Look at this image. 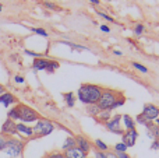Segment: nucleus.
Returning <instances> with one entry per match:
<instances>
[{"instance_id":"9","label":"nucleus","mask_w":159,"mask_h":158,"mask_svg":"<svg viewBox=\"0 0 159 158\" xmlns=\"http://www.w3.org/2000/svg\"><path fill=\"white\" fill-rule=\"evenodd\" d=\"M138 139V132L137 129H131V130H126L121 134V143L127 146V147H134Z\"/></svg>"},{"instance_id":"31","label":"nucleus","mask_w":159,"mask_h":158,"mask_svg":"<svg viewBox=\"0 0 159 158\" xmlns=\"http://www.w3.org/2000/svg\"><path fill=\"white\" fill-rule=\"evenodd\" d=\"M143 31H144V25H143V24H137V25H135V28H134V34H135V36H141Z\"/></svg>"},{"instance_id":"10","label":"nucleus","mask_w":159,"mask_h":158,"mask_svg":"<svg viewBox=\"0 0 159 158\" xmlns=\"http://www.w3.org/2000/svg\"><path fill=\"white\" fill-rule=\"evenodd\" d=\"M75 137V147H78L81 151H84V153H89L91 150H92V144H91V142L87 139L85 136H82V134H77Z\"/></svg>"},{"instance_id":"17","label":"nucleus","mask_w":159,"mask_h":158,"mask_svg":"<svg viewBox=\"0 0 159 158\" xmlns=\"http://www.w3.org/2000/svg\"><path fill=\"white\" fill-rule=\"evenodd\" d=\"M7 118H8V119H11V120H14V122L20 120V105H18V104H17L16 106H13V108L8 109Z\"/></svg>"},{"instance_id":"27","label":"nucleus","mask_w":159,"mask_h":158,"mask_svg":"<svg viewBox=\"0 0 159 158\" xmlns=\"http://www.w3.org/2000/svg\"><path fill=\"white\" fill-rule=\"evenodd\" d=\"M131 66L134 67V69H137L138 72H141V73H148V69H147L144 64H141V63H138V62H133L131 63Z\"/></svg>"},{"instance_id":"11","label":"nucleus","mask_w":159,"mask_h":158,"mask_svg":"<svg viewBox=\"0 0 159 158\" xmlns=\"http://www.w3.org/2000/svg\"><path fill=\"white\" fill-rule=\"evenodd\" d=\"M17 134H20L22 139H34V129L25 123L20 122L17 123Z\"/></svg>"},{"instance_id":"22","label":"nucleus","mask_w":159,"mask_h":158,"mask_svg":"<svg viewBox=\"0 0 159 158\" xmlns=\"http://www.w3.org/2000/svg\"><path fill=\"white\" fill-rule=\"evenodd\" d=\"M93 144H95V150H98V151H102V153H107L109 151V146L105 142H102L101 139H96L93 142Z\"/></svg>"},{"instance_id":"44","label":"nucleus","mask_w":159,"mask_h":158,"mask_svg":"<svg viewBox=\"0 0 159 158\" xmlns=\"http://www.w3.org/2000/svg\"><path fill=\"white\" fill-rule=\"evenodd\" d=\"M2 10H3V6H2V4H0V11H2Z\"/></svg>"},{"instance_id":"43","label":"nucleus","mask_w":159,"mask_h":158,"mask_svg":"<svg viewBox=\"0 0 159 158\" xmlns=\"http://www.w3.org/2000/svg\"><path fill=\"white\" fill-rule=\"evenodd\" d=\"M154 123H155V125H157V126H159V118H157V119L154 120Z\"/></svg>"},{"instance_id":"35","label":"nucleus","mask_w":159,"mask_h":158,"mask_svg":"<svg viewBox=\"0 0 159 158\" xmlns=\"http://www.w3.org/2000/svg\"><path fill=\"white\" fill-rule=\"evenodd\" d=\"M14 83H17V84H24V83H25V78L22 77V76L17 74L16 77H14Z\"/></svg>"},{"instance_id":"19","label":"nucleus","mask_w":159,"mask_h":158,"mask_svg":"<svg viewBox=\"0 0 159 158\" xmlns=\"http://www.w3.org/2000/svg\"><path fill=\"white\" fill-rule=\"evenodd\" d=\"M63 98H64V102L69 108H73L75 105V94L74 92H64L63 94Z\"/></svg>"},{"instance_id":"30","label":"nucleus","mask_w":159,"mask_h":158,"mask_svg":"<svg viewBox=\"0 0 159 158\" xmlns=\"http://www.w3.org/2000/svg\"><path fill=\"white\" fill-rule=\"evenodd\" d=\"M134 120H135V123H138V125H143V126H145L147 123H148V120H147L141 114H140V115H137V118H135Z\"/></svg>"},{"instance_id":"23","label":"nucleus","mask_w":159,"mask_h":158,"mask_svg":"<svg viewBox=\"0 0 159 158\" xmlns=\"http://www.w3.org/2000/svg\"><path fill=\"white\" fill-rule=\"evenodd\" d=\"M59 44H61V45H67V46H70V48H73L74 50H89L87 46H82V45H77V44H73V42H69V41H59Z\"/></svg>"},{"instance_id":"42","label":"nucleus","mask_w":159,"mask_h":158,"mask_svg":"<svg viewBox=\"0 0 159 158\" xmlns=\"http://www.w3.org/2000/svg\"><path fill=\"white\" fill-rule=\"evenodd\" d=\"M91 3H92V4H95V6H98L99 4V0H89Z\"/></svg>"},{"instance_id":"41","label":"nucleus","mask_w":159,"mask_h":158,"mask_svg":"<svg viewBox=\"0 0 159 158\" xmlns=\"http://www.w3.org/2000/svg\"><path fill=\"white\" fill-rule=\"evenodd\" d=\"M113 53H115V55H117V56H121V55H123V53H121L120 50H116V49L113 50Z\"/></svg>"},{"instance_id":"6","label":"nucleus","mask_w":159,"mask_h":158,"mask_svg":"<svg viewBox=\"0 0 159 158\" xmlns=\"http://www.w3.org/2000/svg\"><path fill=\"white\" fill-rule=\"evenodd\" d=\"M105 128H106L107 132H110V133H113V134H119V136H121V134L126 132L123 125H121V115H115V116H112L110 120H107V122L105 123Z\"/></svg>"},{"instance_id":"4","label":"nucleus","mask_w":159,"mask_h":158,"mask_svg":"<svg viewBox=\"0 0 159 158\" xmlns=\"http://www.w3.org/2000/svg\"><path fill=\"white\" fill-rule=\"evenodd\" d=\"M24 147L25 143L20 139H14V137H8L7 139V144L3 153L6 154L8 158H20L24 153Z\"/></svg>"},{"instance_id":"8","label":"nucleus","mask_w":159,"mask_h":158,"mask_svg":"<svg viewBox=\"0 0 159 158\" xmlns=\"http://www.w3.org/2000/svg\"><path fill=\"white\" fill-rule=\"evenodd\" d=\"M0 133L7 136V137H14L17 134V123L7 118V119L3 122L2 129H0Z\"/></svg>"},{"instance_id":"1","label":"nucleus","mask_w":159,"mask_h":158,"mask_svg":"<svg viewBox=\"0 0 159 158\" xmlns=\"http://www.w3.org/2000/svg\"><path fill=\"white\" fill-rule=\"evenodd\" d=\"M102 90L103 88L96 84H81L77 91V98L84 105H93V104H98Z\"/></svg>"},{"instance_id":"33","label":"nucleus","mask_w":159,"mask_h":158,"mask_svg":"<svg viewBox=\"0 0 159 158\" xmlns=\"http://www.w3.org/2000/svg\"><path fill=\"white\" fill-rule=\"evenodd\" d=\"M98 14L102 17V18L107 20V21H110V22H115V18H113V17H110V16H107L106 13H102V11H98Z\"/></svg>"},{"instance_id":"36","label":"nucleus","mask_w":159,"mask_h":158,"mask_svg":"<svg viewBox=\"0 0 159 158\" xmlns=\"http://www.w3.org/2000/svg\"><path fill=\"white\" fill-rule=\"evenodd\" d=\"M43 6H45L46 8H50V10H59L57 6H55L53 3H49V2H45V3H43Z\"/></svg>"},{"instance_id":"5","label":"nucleus","mask_w":159,"mask_h":158,"mask_svg":"<svg viewBox=\"0 0 159 158\" xmlns=\"http://www.w3.org/2000/svg\"><path fill=\"white\" fill-rule=\"evenodd\" d=\"M18 105H20V122L27 125V123H35L41 119V115L31 106L25 105V104H18Z\"/></svg>"},{"instance_id":"28","label":"nucleus","mask_w":159,"mask_h":158,"mask_svg":"<svg viewBox=\"0 0 159 158\" xmlns=\"http://www.w3.org/2000/svg\"><path fill=\"white\" fill-rule=\"evenodd\" d=\"M7 139H8L7 136H4V134L0 133V153H2V151H4L6 144H7Z\"/></svg>"},{"instance_id":"7","label":"nucleus","mask_w":159,"mask_h":158,"mask_svg":"<svg viewBox=\"0 0 159 158\" xmlns=\"http://www.w3.org/2000/svg\"><path fill=\"white\" fill-rule=\"evenodd\" d=\"M141 115H143L148 122H154L157 118H159V108L157 105H154V104H145Z\"/></svg>"},{"instance_id":"3","label":"nucleus","mask_w":159,"mask_h":158,"mask_svg":"<svg viewBox=\"0 0 159 158\" xmlns=\"http://www.w3.org/2000/svg\"><path fill=\"white\" fill-rule=\"evenodd\" d=\"M56 125L52 120L46 119V118H41L38 122L34 125V139H41V137H46L53 133Z\"/></svg>"},{"instance_id":"34","label":"nucleus","mask_w":159,"mask_h":158,"mask_svg":"<svg viewBox=\"0 0 159 158\" xmlns=\"http://www.w3.org/2000/svg\"><path fill=\"white\" fill-rule=\"evenodd\" d=\"M93 156H95V158H109L106 153H102V151H98V150L93 151Z\"/></svg>"},{"instance_id":"18","label":"nucleus","mask_w":159,"mask_h":158,"mask_svg":"<svg viewBox=\"0 0 159 158\" xmlns=\"http://www.w3.org/2000/svg\"><path fill=\"white\" fill-rule=\"evenodd\" d=\"M110 118H112V112H110V111H101V112H99V115L95 118V119L98 120L99 123L105 125L107 120H110Z\"/></svg>"},{"instance_id":"26","label":"nucleus","mask_w":159,"mask_h":158,"mask_svg":"<svg viewBox=\"0 0 159 158\" xmlns=\"http://www.w3.org/2000/svg\"><path fill=\"white\" fill-rule=\"evenodd\" d=\"M43 158H66L63 154V151H52V153H48Z\"/></svg>"},{"instance_id":"37","label":"nucleus","mask_w":159,"mask_h":158,"mask_svg":"<svg viewBox=\"0 0 159 158\" xmlns=\"http://www.w3.org/2000/svg\"><path fill=\"white\" fill-rule=\"evenodd\" d=\"M151 150H159V140H152Z\"/></svg>"},{"instance_id":"29","label":"nucleus","mask_w":159,"mask_h":158,"mask_svg":"<svg viewBox=\"0 0 159 158\" xmlns=\"http://www.w3.org/2000/svg\"><path fill=\"white\" fill-rule=\"evenodd\" d=\"M30 30L32 31V32H35V34H38V35H42V36H45L46 38L48 36V32L43 30V28H35V27H30Z\"/></svg>"},{"instance_id":"21","label":"nucleus","mask_w":159,"mask_h":158,"mask_svg":"<svg viewBox=\"0 0 159 158\" xmlns=\"http://www.w3.org/2000/svg\"><path fill=\"white\" fill-rule=\"evenodd\" d=\"M85 111H87L88 115L96 118L99 115V112H101V109H99V106L96 104H93V105H85Z\"/></svg>"},{"instance_id":"20","label":"nucleus","mask_w":159,"mask_h":158,"mask_svg":"<svg viewBox=\"0 0 159 158\" xmlns=\"http://www.w3.org/2000/svg\"><path fill=\"white\" fill-rule=\"evenodd\" d=\"M75 147V137L74 136H69L66 137V140H64L63 146H61V150L66 151V150H70V148Z\"/></svg>"},{"instance_id":"12","label":"nucleus","mask_w":159,"mask_h":158,"mask_svg":"<svg viewBox=\"0 0 159 158\" xmlns=\"http://www.w3.org/2000/svg\"><path fill=\"white\" fill-rule=\"evenodd\" d=\"M49 63H50V59H48V58H36L32 62V69L35 72H43V70L46 72Z\"/></svg>"},{"instance_id":"40","label":"nucleus","mask_w":159,"mask_h":158,"mask_svg":"<svg viewBox=\"0 0 159 158\" xmlns=\"http://www.w3.org/2000/svg\"><path fill=\"white\" fill-rule=\"evenodd\" d=\"M3 92H6V88H4V86H3V84L0 83V95H2Z\"/></svg>"},{"instance_id":"14","label":"nucleus","mask_w":159,"mask_h":158,"mask_svg":"<svg viewBox=\"0 0 159 158\" xmlns=\"http://www.w3.org/2000/svg\"><path fill=\"white\" fill-rule=\"evenodd\" d=\"M63 154L66 158H88V154L81 151L78 147H73V148H70V150L63 151Z\"/></svg>"},{"instance_id":"25","label":"nucleus","mask_w":159,"mask_h":158,"mask_svg":"<svg viewBox=\"0 0 159 158\" xmlns=\"http://www.w3.org/2000/svg\"><path fill=\"white\" fill-rule=\"evenodd\" d=\"M127 146L124 144V143H117V144H115V147H113V151L115 153H127Z\"/></svg>"},{"instance_id":"38","label":"nucleus","mask_w":159,"mask_h":158,"mask_svg":"<svg viewBox=\"0 0 159 158\" xmlns=\"http://www.w3.org/2000/svg\"><path fill=\"white\" fill-rule=\"evenodd\" d=\"M116 158H130V156L127 153H115Z\"/></svg>"},{"instance_id":"15","label":"nucleus","mask_w":159,"mask_h":158,"mask_svg":"<svg viewBox=\"0 0 159 158\" xmlns=\"http://www.w3.org/2000/svg\"><path fill=\"white\" fill-rule=\"evenodd\" d=\"M147 128V134L149 139L152 140H159V126H157L154 122H148L145 125Z\"/></svg>"},{"instance_id":"2","label":"nucleus","mask_w":159,"mask_h":158,"mask_svg":"<svg viewBox=\"0 0 159 158\" xmlns=\"http://www.w3.org/2000/svg\"><path fill=\"white\" fill-rule=\"evenodd\" d=\"M121 92L119 91H115V90H110V88H103L102 90V94H101V98H99L98 104L96 105L99 106L101 111H110L112 112L115 109V104L117 101L119 95Z\"/></svg>"},{"instance_id":"39","label":"nucleus","mask_w":159,"mask_h":158,"mask_svg":"<svg viewBox=\"0 0 159 158\" xmlns=\"http://www.w3.org/2000/svg\"><path fill=\"white\" fill-rule=\"evenodd\" d=\"M101 30L103 31V32H110V28L107 27L106 24H102V25H101Z\"/></svg>"},{"instance_id":"13","label":"nucleus","mask_w":159,"mask_h":158,"mask_svg":"<svg viewBox=\"0 0 159 158\" xmlns=\"http://www.w3.org/2000/svg\"><path fill=\"white\" fill-rule=\"evenodd\" d=\"M0 104H2L3 106H6V108H8V106L13 105V104H17V98H16L14 94L6 91L0 95Z\"/></svg>"},{"instance_id":"16","label":"nucleus","mask_w":159,"mask_h":158,"mask_svg":"<svg viewBox=\"0 0 159 158\" xmlns=\"http://www.w3.org/2000/svg\"><path fill=\"white\" fill-rule=\"evenodd\" d=\"M121 125H123L124 130H131V129H135L137 123L130 115H121Z\"/></svg>"},{"instance_id":"32","label":"nucleus","mask_w":159,"mask_h":158,"mask_svg":"<svg viewBox=\"0 0 159 158\" xmlns=\"http://www.w3.org/2000/svg\"><path fill=\"white\" fill-rule=\"evenodd\" d=\"M24 53L25 55H28V56H32V58H43V56L41 55V53H36V52H32V50H28V49H25L24 50Z\"/></svg>"},{"instance_id":"24","label":"nucleus","mask_w":159,"mask_h":158,"mask_svg":"<svg viewBox=\"0 0 159 158\" xmlns=\"http://www.w3.org/2000/svg\"><path fill=\"white\" fill-rule=\"evenodd\" d=\"M59 67H60V64H59V62H56V60H52V59H50V63H49V66H48L46 72L52 74V73H55L56 70L59 69Z\"/></svg>"}]
</instances>
